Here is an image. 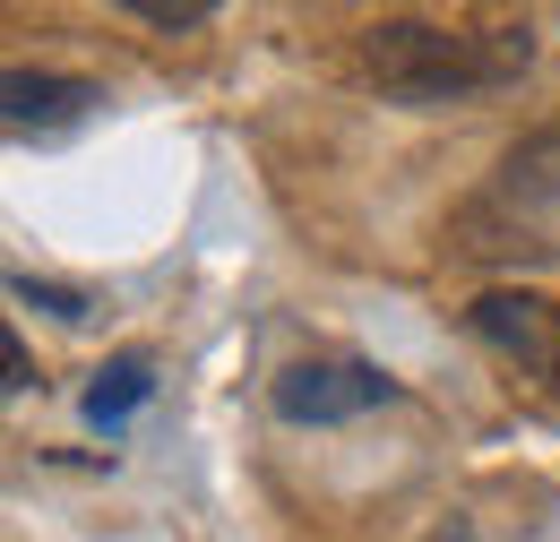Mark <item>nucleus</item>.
<instances>
[{
	"label": "nucleus",
	"mask_w": 560,
	"mask_h": 542,
	"mask_svg": "<svg viewBox=\"0 0 560 542\" xmlns=\"http://www.w3.org/2000/svg\"><path fill=\"white\" fill-rule=\"evenodd\" d=\"M0 370H9V379H0V397H9V405H18V397H26V388H35V370H26V337H18V328H9V337H0Z\"/></svg>",
	"instance_id": "nucleus-9"
},
{
	"label": "nucleus",
	"mask_w": 560,
	"mask_h": 542,
	"mask_svg": "<svg viewBox=\"0 0 560 542\" xmlns=\"http://www.w3.org/2000/svg\"><path fill=\"white\" fill-rule=\"evenodd\" d=\"M397 397L406 388L380 362H362V353H302V362H284L277 379H268V405L293 431H346V422L397 405Z\"/></svg>",
	"instance_id": "nucleus-3"
},
{
	"label": "nucleus",
	"mask_w": 560,
	"mask_h": 542,
	"mask_svg": "<svg viewBox=\"0 0 560 542\" xmlns=\"http://www.w3.org/2000/svg\"><path fill=\"white\" fill-rule=\"evenodd\" d=\"M121 9H130L139 26H208L215 17L208 0H121Z\"/></svg>",
	"instance_id": "nucleus-8"
},
{
	"label": "nucleus",
	"mask_w": 560,
	"mask_h": 542,
	"mask_svg": "<svg viewBox=\"0 0 560 542\" xmlns=\"http://www.w3.org/2000/svg\"><path fill=\"white\" fill-rule=\"evenodd\" d=\"M457 259L475 268H560V121L526 130L475 199L448 215Z\"/></svg>",
	"instance_id": "nucleus-2"
},
{
	"label": "nucleus",
	"mask_w": 560,
	"mask_h": 542,
	"mask_svg": "<svg viewBox=\"0 0 560 542\" xmlns=\"http://www.w3.org/2000/svg\"><path fill=\"white\" fill-rule=\"evenodd\" d=\"M9 302H26V310H52V319H86V293H70V284H35L26 268L9 275Z\"/></svg>",
	"instance_id": "nucleus-7"
},
{
	"label": "nucleus",
	"mask_w": 560,
	"mask_h": 542,
	"mask_svg": "<svg viewBox=\"0 0 560 542\" xmlns=\"http://www.w3.org/2000/svg\"><path fill=\"white\" fill-rule=\"evenodd\" d=\"M535 61V26H440V17H371L362 26V78L397 113H448L517 86Z\"/></svg>",
	"instance_id": "nucleus-1"
},
{
	"label": "nucleus",
	"mask_w": 560,
	"mask_h": 542,
	"mask_svg": "<svg viewBox=\"0 0 560 542\" xmlns=\"http://www.w3.org/2000/svg\"><path fill=\"white\" fill-rule=\"evenodd\" d=\"M466 328L475 344H491L509 370H526V379H560V302L544 293H483L475 310H466Z\"/></svg>",
	"instance_id": "nucleus-5"
},
{
	"label": "nucleus",
	"mask_w": 560,
	"mask_h": 542,
	"mask_svg": "<svg viewBox=\"0 0 560 542\" xmlns=\"http://www.w3.org/2000/svg\"><path fill=\"white\" fill-rule=\"evenodd\" d=\"M104 86L95 78H70V69H9L0 78V130L18 146H61L70 130L95 121Z\"/></svg>",
	"instance_id": "nucleus-4"
},
{
	"label": "nucleus",
	"mask_w": 560,
	"mask_h": 542,
	"mask_svg": "<svg viewBox=\"0 0 560 542\" xmlns=\"http://www.w3.org/2000/svg\"><path fill=\"white\" fill-rule=\"evenodd\" d=\"M147 405H155V353H139V344H130V353H113V362H104V370L78 388L86 431H104V439H121V431H130Z\"/></svg>",
	"instance_id": "nucleus-6"
}]
</instances>
